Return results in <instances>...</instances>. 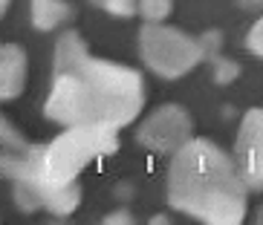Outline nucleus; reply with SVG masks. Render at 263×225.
<instances>
[{
    "mask_svg": "<svg viewBox=\"0 0 263 225\" xmlns=\"http://www.w3.org/2000/svg\"><path fill=\"white\" fill-rule=\"evenodd\" d=\"M142 107L145 81L139 70L93 58L78 32H61L52 58V87L44 104L49 121L64 127L101 125L122 130Z\"/></svg>",
    "mask_w": 263,
    "mask_h": 225,
    "instance_id": "f257e3e1",
    "label": "nucleus"
},
{
    "mask_svg": "<svg viewBox=\"0 0 263 225\" xmlns=\"http://www.w3.org/2000/svg\"><path fill=\"white\" fill-rule=\"evenodd\" d=\"M168 202L200 222L237 225L246 219L249 188L220 145L191 136L171 159Z\"/></svg>",
    "mask_w": 263,
    "mask_h": 225,
    "instance_id": "f03ea898",
    "label": "nucleus"
},
{
    "mask_svg": "<svg viewBox=\"0 0 263 225\" xmlns=\"http://www.w3.org/2000/svg\"><path fill=\"white\" fill-rule=\"evenodd\" d=\"M139 55L145 67L159 78H182L205 61L200 38L165 24H145L139 32Z\"/></svg>",
    "mask_w": 263,
    "mask_h": 225,
    "instance_id": "7ed1b4c3",
    "label": "nucleus"
},
{
    "mask_svg": "<svg viewBox=\"0 0 263 225\" xmlns=\"http://www.w3.org/2000/svg\"><path fill=\"white\" fill-rule=\"evenodd\" d=\"M194 136V121L185 107L179 104H165L154 110L151 116L139 125L136 139L151 153H174Z\"/></svg>",
    "mask_w": 263,
    "mask_h": 225,
    "instance_id": "20e7f679",
    "label": "nucleus"
},
{
    "mask_svg": "<svg viewBox=\"0 0 263 225\" xmlns=\"http://www.w3.org/2000/svg\"><path fill=\"white\" fill-rule=\"evenodd\" d=\"M234 165L249 191L263 194V110H249L234 141Z\"/></svg>",
    "mask_w": 263,
    "mask_h": 225,
    "instance_id": "39448f33",
    "label": "nucleus"
},
{
    "mask_svg": "<svg viewBox=\"0 0 263 225\" xmlns=\"http://www.w3.org/2000/svg\"><path fill=\"white\" fill-rule=\"evenodd\" d=\"M26 87V52L15 44H0V101H12Z\"/></svg>",
    "mask_w": 263,
    "mask_h": 225,
    "instance_id": "423d86ee",
    "label": "nucleus"
},
{
    "mask_svg": "<svg viewBox=\"0 0 263 225\" xmlns=\"http://www.w3.org/2000/svg\"><path fill=\"white\" fill-rule=\"evenodd\" d=\"M29 17L38 32H52L72 17L67 0H29Z\"/></svg>",
    "mask_w": 263,
    "mask_h": 225,
    "instance_id": "0eeeda50",
    "label": "nucleus"
},
{
    "mask_svg": "<svg viewBox=\"0 0 263 225\" xmlns=\"http://www.w3.org/2000/svg\"><path fill=\"white\" fill-rule=\"evenodd\" d=\"M136 12L145 17V24H162L174 12V0H136Z\"/></svg>",
    "mask_w": 263,
    "mask_h": 225,
    "instance_id": "6e6552de",
    "label": "nucleus"
},
{
    "mask_svg": "<svg viewBox=\"0 0 263 225\" xmlns=\"http://www.w3.org/2000/svg\"><path fill=\"white\" fill-rule=\"evenodd\" d=\"M211 61V67H214V81L217 84H232L234 78L240 75V64L237 61H232V58H226V55H211L209 58Z\"/></svg>",
    "mask_w": 263,
    "mask_h": 225,
    "instance_id": "1a4fd4ad",
    "label": "nucleus"
},
{
    "mask_svg": "<svg viewBox=\"0 0 263 225\" xmlns=\"http://www.w3.org/2000/svg\"><path fill=\"white\" fill-rule=\"evenodd\" d=\"M0 148H9V150L29 148V141L15 130V125H9V118H3V116H0Z\"/></svg>",
    "mask_w": 263,
    "mask_h": 225,
    "instance_id": "9d476101",
    "label": "nucleus"
},
{
    "mask_svg": "<svg viewBox=\"0 0 263 225\" xmlns=\"http://www.w3.org/2000/svg\"><path fill=\"white\" fill-rule=\"evenodd\" d=\"M246 47H249V52L255 55V58H260L263 61V15L255 21V26L249 29V35H246Z\"/></svg>",
    "mask_w": 263,
    "mask_h": 225,
    "instance_id": "9b49d317",
    "label": "nucleus"
},
{
    "mask_svg": "<svg viewBox=\"0 0 263 225\" xmlns=\"http://www.w3.org/2000/svg\"><path fill=\"white\" fill-rule=\"evenodd\" d=\"M200 47H202V55H205V58L223 52V32H217V29L202 32L200 35Z\"/></svg>",
    "mask_w": 263,
    "mask_h": 225,
    "instance_id": "f8f14e48",
    "label": "nucleus"
},
{
    "mask_svg": "<svg viewBox=\"0 0 263 225\" xmlns=\"http://www.w3.org/2000/svg\"><path fill=\"white\" fill-rule=\"evenodd\" d=\"M104 12H110V15H119V17H127L136 12V0H96Z\"/></svg>",
    "mask_w": 263,
    "mask_h": 225,
    "instance_id": "ddd939ff",
    "label": "nucleus"
},
{
    "mask_svg": "<svg viewBox=\"0 0 263 225\" xmlns=\"http://www.w3.org/2000/svg\"><path fill=\"white\" fill-rule=\"evenodd\" d=\"M104 222H133V217L127 214V211H116V214L104 217Z\"/></svg>",
    "mask_w": 263,
    "mask_h": 225,
    "instance_id": "4468645a",
    "label": "nucleus"
},
{
    "mask_svg": "<svg viewBox=\"0 0 263 225\" xmlns=\"http://www.w3.org/2000/svg\"><path fill=\"white\" fill-rule=\"evenodd\" d=\"M246 12H263V0H237Z\"/></svg>",
    "mask_w": 263,
    "mask_h": 225,
    "instance_id": "2eb2a0df",
    "label": "nucleus"
},
{
    "mask_svg": "<svg viewBox=\"0 0 263 225\" xmlns=\"http://www.w3.org/2000/svg\"><path fill=\"white\" fill-rule=\"evenodd\" d=\"M9 3H12V0H0V17L6 15V9H9Z\"/></svg>",
    "mask_w": 263,
    "mask_h": 225,
    "instance_id": "dca6fc26",
    "label": "nucleus"
},
{
    "mask_svg": "<svg viewBox=\"0 0 263 225\" xmlns=\"http://www.w3.org/2000/svg\"><path fill=\"white\" fill-rule=\"evenodd\" d=\"M257 222H263V208H260V211H257Z\"/></svg>",
    "mask_w": 263,
    "mask_h": 225,
    "instance_id": "f3484780",
    "label": "nucleus"
}]
</instances>
